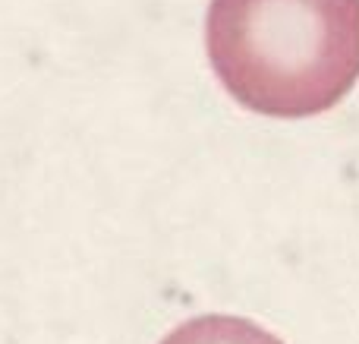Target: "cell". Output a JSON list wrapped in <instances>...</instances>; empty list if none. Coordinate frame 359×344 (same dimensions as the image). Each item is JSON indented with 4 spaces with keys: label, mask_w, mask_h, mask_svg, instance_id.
I'll list each match as a JSON object with an SVG mask.
<instances>
[{
    "label": "cell",
    "mask_w": 359,
    "mask_h": 344,
    "mask_svg": "<svg viewBox=\"0 0 359 344\" xmlns=\"http://www.w3.org/2000/svg\"><path fill=\"white\" fill-rule=\"evenodd\" d=\"M208 57L240 105L312 117L359 79V0H211Z\"/></svg>",
    "instance_id": "1"
},
{
    "label": "cell",
    "mask_w": 359,
    "mask_h": 344,
    "mask_svg": "<svg viewBox=\"0 0 359 344\" xmlns=\"http://www.w3.org/2000/svg\"><path fill=\"white\" fill-rule=\"evenodd\" d=\"M161 344H284L268 329L240 316H198L177 326Z\"/></svg>",
    "instance_id": "2"
}]
</instances>
